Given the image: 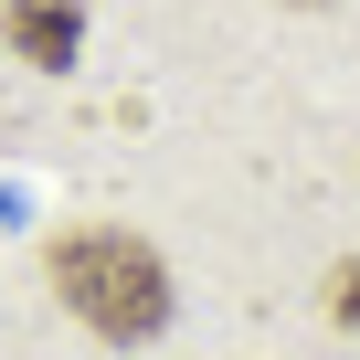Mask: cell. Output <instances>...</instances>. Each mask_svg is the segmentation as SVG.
Masks as SVG:
<instances>
[{"label": "cell", "instance_id": "6da1fadb", "mask_svg": "<svg viewBox=\"0 0 360 360\" xmlns=\"http://www.w3.org/2000/svg\"><path fill=\"white\" fill-rule=\"evenodd\" d=\"M43 276H53L64 318H75L85 339H117V349L159 339V328H169V307H180V286H169L159 244H148V233H127V223H64V233L43 244Z\"/></svg>", "mask_w": 360, "mask_h": 360}, {"label": "cell", "instance_id": "7a4b0ae2", "mask_svg": "<svg viewBox=\"0 0 360 360\" xmlns=\"http://www.w3.org/2000/svg\"><path fill=\"white\" fill-rule=\"evenodd\" d=\"M0 43L43 75H75L85 53V0H0Z\"/></svg>", "mask_w": 360, "mask_h": 360}, {"label": "cell", "instance_id": "3957f363", "mask_svg": "<svg viewBox=\"0 0 360 360\" xmlns=\"http://www.w3.org/2000/svg\"><path fill=\"white\" fill-rule=\"evenodd\" d=\"M328 328H360V255L328 265Z\"/></svg>", "mask_w": 360, "mask_h": 360}, {"label": "cell", "instance_id": "277c9868", "mask_svg": "<svg viewBox=\"0 0 360 360\" xmlns=\"http://www.w3.org/2000/svg\"><path fill=\"white\" fill-rule=\"evenodd\" d=\"M307 11H318V0H307Z\"/></svg>", "mask_w": 360, "mask_h": 360}]
</instances>
